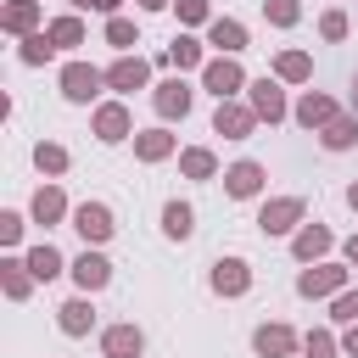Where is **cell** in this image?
<instances>
[{
	"label": "cell",
	"mask_w": 358,
	"mask_h": 358,
	"mask_svg": "<svg viewBox=\"0 0 358 358\" xmlns=\"http://www.w3.org/2000/svg\"><path fill=\"white\" fill-rule=\"evenodd\" d=\"M302 224H308V201H302V196H268V201L257 207L263 241H268V235H296Z\"/></svg>",
	"instance_id": "obj_1"
},
{
	"label": "cell",
	"mask_w": 358,
	"mask_h": 358,
	"mask_svg": "<svg viewBox=\"0 0 358 358\" xmlns=\"http://www.w3.org/2000/svg\"><path fill=\"white\" fill-rule=\"evenodd\" d=\"M347 280H352V263H308V268L296 274V296L330 302L336 291H347Z\"/></svg>",
	"instance_id": "obj_2"
},
{
	"label": "cell",
	"mask_w": 358,
	"mask_h": 358,
	"mask_svg": "<svg viewBox=\"0 0 358 358\" xmlns=\"http://www.w3.org/2000/svg\"><path fill=\"white\" fill-rule=\"evenodd\" d=\"M90 134H95L101 145H123V140H134L140 129H134V112H129V101H101V106L90 112Z\"/></svg>",
	"instance_id": "obj_3"
},
{
	"label": "cell",
	"mask_w": 358,
	"mask_h": 358,
	"mask_svg": "<svg viewBox=\"0 0 358 358\" xmlns=\"http://www.w3.org/2000/svg\"><path fill=\"white\" fill-rule=\"evenodd\" d=\"M246 84H252V78H246V67H241L235 56H207V67H201V90H207L213 101H235Z\"/></svg>",
	"instance_id": "obj_4"
},
{
	"label": "cell",
	"mask_w": 358,
	"mask_h": 358,
	"mask_svg": "<svg viewBox=\"0 0 358 358\" xmlns=\"http://www.w3.org/2000/svg\"><path fill=\"white\" fill-rule=\"evenodd\" d=\"M56 84H62V101H73V106H90V101L106 90V67H95V62H67Z\"/></svg>",
	"instance_id": "obj_5"
},
{
	"label": "cell",
	"mask_w": 358,
	"mask_h": 358,
	"mask_svg": "<svg viewBox=\"0 0 358 358\" xmlns=\"http://www.w3.org/2000/svg\"><path fill=\"white\" fill-rule=\"evenodd\" d=\"M151 106H157V117H162V123H185V117H190V106H196V90L185 84V73L157 78V84H151Z\"/></svg>",
	"instance_id": "obj_6"
},
{
	"label": "cell",
	"mask_w": 358,
	"mask_h": 358,
	"mask_svg": "<svg viewBox=\"0 0 358 358\" xmlns=\"http://www.w3.org/2000/svg\"><path fill=\"white\" fill-rule=\"evenodd\" d=\"M67 224L78 229V241H84V246H106V241L117 235V213H112L106 201H78Z\"/></svg>",
	"instance_id": "obj_7"
},
{
	"label": "cell",
	"mask_w": 358,
	"mask_h": 358,
	"mask_svg": "<svg viewBox=\"0 0 358 358\" xmlns=\"http://www.w3.org/2000/svg\"><path fill=\"white\" fill-rule=\"evenodd\" d=\"M246 106L257 112V123H280V117H291V106H285V84H280L274 73H263V78L246 84Z\"/></svg>",
	"instance_id": "obj_8"
},
{
	"label": "cell",
	"mask_w": 358,
	"mask_h": 358,
	"mask_svg": "<svg viewBox=\"0 0 358 358\" xmlns=\"http://www.w3.org/2000/svg\"><path fill=\"white\" fill-rule=\"evenodd\" d=\"M67 274H73V285H78V291H90V296H95V291H106V285H112V257H106L101 246H84V252L67 263Z\"/></svg>",
	"instance_id": "obj_9"
},
{
	"label": "cell",
	"mask_w": 358,
	"mask_h": 358,
	"mask_svg": "<svg viewBox=\"0 0 358 358\" xmlns=\"http://www.w3.org/2000/svg\"><path fill=\"white\" fill-rule=\"evenodd\" d=\"M263 185H268V168L252 162V157H241V162L224 168V196L229 201H252V196H263Z\"/></svg>",
	"instance_id": "obj_10"
},
{
	"label": "cell",
	"mask_w": 358,
	"mask_h": 358,
	"mask_svg": "<svg viewBox=\"0 0 358 358\" xmlns=\"http://www.w3.org/2000/svg\"><path fill=\"white\" fill-rule=\"evenodd\" d=\"M207 285H213V296H246L252 291V263L246 257H218L207 268Z\"/></svg>",
	"instance_id": "obj_11"
},
{
	"label": "cell",
	"mask_w": 358,
	"mask_h": 358,
	"mask_svg": "<svg viewBox=\"0 0 358 358\" xmlns=\"http://www.w3.org/2000/svg\"><path fill=\"white\" fill-rule=\"evenodd\" d=\"M252 352H257V358H296V352H302V336L274 319V324H257V330H252Z\"/></svg>",
	"instance_id": "obj_12"
},
{
	"label": "cell",
	"mask_w": 358,
	"mask_h": 358,
	"mask_svg": "<svg viewBox=\"0 0 358 358\" xmlns=\"http://www.w3.org/2000/svg\"><path fill=\"white\" fill-rule=\"evenodd\" d=\"M106 90H117V95H134V90H151V62L145 56H117L112 67H106Z\"/></svg>",
	"instance_id": "obj_13"
},
{
	"label": "cell",
	"mask_w": 358,
	"mask_h": 358,
	"mask_svg": "<svg viewBox=\"0 0 358 358\" xmlns=\"http://www.w3.org/2000/svg\"><path fill=\"white\" fill-rule=\"evenodd\" d=\"M213 134H224V140H252V134H257V112H252L246 101H218Z\"/></svg>",
	"instance_id": "obj_14"
},
{
	"label": "cell",
	"mask_w": 358,
	"mask_h": 358,
	"mask_svg": "<svg viewBox=\"0 0 358 358\" xmlns=\"http://www.w3.org/2000/svg\"><path fill=\"white\" fill-rule=\"evenodd\" d=\"M28 218H34V224H45V229H50V224H62V218H73L67 190H62L56 179H50V185H39V190H34V201H28Z\"/></svg>",
	"instance_id": "obj_15"
},
{
	"label": "cell",
	"mask_w": 358,
	"mask_h": 358,
	"mask_svg": "<svg viewBox=\"0 0 358 358\" xmlns=\"http://www.w3.org/2000/svg\"><path fill=\"white\" fill-rule=\"evenodd\" d=\"M330 246H336V235H330L324 224H302V229L291 235V257H296L302 268H308V263H324Z\"/></svg>",
	"instance_id": "obj_16"
},
{
	"label": "cell",
	"mask_w": 358,
	"mask_h": 358,
	"mask_svg": "<svg viewBox=\"0 0 358 358\" xmlns=\"http://www.w3.org/2000/svg\"><path fill=\"white\" fill-rule=\"evenodd\" d=\"M101 352H106V358H140V352H145V330H140L134 319L106 324V330H101Z\"/></svg>",
	"instance_id": "obj_17"
},
{
	"label": "cell",
	"mask_w": 358,
	"mask_h": 358,
	"mask_svg": "<svg viewBox=\"0 0 358 358\" xmlns=\"http://www.w3.org/2000/svg\"><path fill=\"white\" fill-rule=\"evenodd\" d=\"M0 28H6V34H17V39L39 34V28H45V11H39V0H6V6H0Z\"/></svg>",
	"instance_id": "obj_18"
},
{
	"label": "cell",
	"mask_w": 358,
	"mask_h": 358,
	"mask_svg": "<svg viewBox=\"0 0 358 358\" xmlns=\"http://www.w3.org/2000/svg\"><path fill=\"white\" fill-rule=\"evenodd\" d=\"M207 45H213L218 56H241V50L252 45V34H246L241 17H213V22H207Z\"/></svg>",
	"instance_id": "obj_19"
},
{
	"label": "cell",
	"mask_w": 358,
	"mask_h": 358,
	"mask_svg": "<svg viewBox=\"0 0 358 358\" xmlns=\"http://www.w3.org/2000/svg\"><path fill=\"white\" fill-rule=\"evenodd\" d=\"M157 62H162V67H179V73H190V67L201 73V67H207V39H196V34H173V45H168Z\"/></svg>",
	"instance_id": "obj_20"
},
{
	"label": "cell",
	"mask_w": 358,
	"mask_h": 358,
	"mask_svg": "<svg viewBox=\"0 0 358 358\" xmlns=\"http://www.w3.org/2000/svg\"><path fill=\"white\" fill-rule=\"evenodd\" d=\"M336 112H341V106H336L324 90H302V95H296V106H291V117H296L302 129H313V134H319V129H324Z\"/></svg>",
	"instance_id": "obj_21"
},
{
	"label": "cell",
	"mask_w": 358,
	"mask_h": 358,
	"mask_svg": "<svg viewBox=\"0 0 358 358\" xmlns=\"http://www.w3.org/2000/svg\"><path fill=\"white\" fill-rule=\"evenodd\" d=\"M56 324H62V336H90L95 330V302H90V291H78V296H67L62 308H56Z\"/></svg>",
	"instance_id": "obj_22"
},
{
	"label": "cell",
	"mask_w": 358,
	"mask_h": 358,
	"mask_svg": "<svg viewBox=\"0 0 358 358\" xmlns=\"http://www.w3.org/2000/svg\"><path fill=\"white\" fill-rule=\"evenodd\" d=\"M173 151H179V134H168V123L134 134V157H140V162H168Z\"/></svg>",
	"instance_id": "obj_23"
},
{
	"label": "cell",
	"mask_w": 358,
	"mask_h": 358,
	"mask_svg": "<svg viewBox=\"0 0 358 358\" xmlns=\"http://www.w3.org/2000/svg\"><path fill=\"white\" fill-rule=\"evenodd\" d=\"M45 34H50V45H56V50H78V45L90 39V28H84V17H78V11L50 17V22H45Z\"/></svg>",
	"instance_id": "obj_24"
},
{
	"label": "cell",
	"mask_w": 358,
	"mask_h": 358,
	"mask_svg": "<svg viewBox=\"0 0 358 358\" xmlns=\"http://www.w3.org/2000/svg\"><path fill=\"white\" fill-rule=\"evenodd\" d=\"M319 145H324V151H352V145H358V112H336V117L319 129Z\"/></svg>",
	"instance_id": "obj_25"
},
{
	"label": "cell",
	"mask_w": 358,
	"mask_h": 358,
	"mask_svg": "<svg viewBox=\"0 0 358 358\" xmlns=\"http://www.w3.org/2000/svg\"><path fill=\"white\" fill-rule=\"evenodd\" d=\"M0 291H6L11 302H28V291H34V268H28V257H0Z\"/></svg>",
	"instance_id": "obj_26"
},
{
	"label": "cell",
	"mask_w": 358,
	"mask_h": 358,
	"mask_svg": "<svg viewBox=\"0 0 358 358\" xmlns=\"http://www.w3.org/2000/svg\"><path fill=\"white\" fill-rule=\"evenodd\" d=\"M162 235H168V241H190V235H196V207L179 201V196L162 201Z\"/></svg>",
	"instance_id": "obj_27"
},
{
	"label": "cell",
	"mask_w": 358,
	"mask_h": 358,
	"mask_svg": "<svg viewBox=\"0 0 358 358\" xmlns=\"http://www.w3.org/2000/svg\"><path fill=\"white\" fill-rule=\"evenodd\" d=\"M274 78H280V84H308V78H313V56L296 50V45L280 50V56H274Z\"/></svg>",
	"instance_id": "obj_28"
},
{
	"label": "cell",
	"mask_w": 358,
	"mask_h": 358,
	"mask_svg": "<svg viewBox=\"0 0 358 358\" xmlns=\"http://www.w3.org/2000/svg\"><path fill=\"white\" fill-rule=\"evenodd\" d=\"M179 173L196 179V185H207V179H218V157H213L207 145H185V151H179Z\"/></svg>",
	"instance_id": "obj_29"
},
{
	"label": "cell",
	"mask_w": 358,
	"mask_h": 358,
	"mask_svg": "<svg viewBox=\"0 0 358 358\" xmlns=\"http://www.w3.org/2000/svg\"><path fill=\"white\" fill-rule=\"evenodd\" d=\"M28 257V268H34V280H56V274H67V257L50 246V241H39V246H28L22 252Z\"/></svg>",
	"instance_id": "obj_30"
},
{
	"label": "cell",
	"mask_w": 358,
	"mask_h": 358,
	"mask_svg": "<svg viewBox=\"0 0 358 358\" xmlns=\"http://www.w3.org/2000/svg\"><path fill=\"white\" fill-rule=\"evenodd\" d=\"M106 45H112L117 56H129V50L140 45V28H134V22H129V17L117 11V17H106Z\"/></svg>",
	"instance_id": "obj_31"
},
{
	"label": "cell",
	"mask_w": 358,
	"mask_h": 358,
	"mask_svg": "<svg viewBox=\"0 0 358 358\" xmlns=\"http://www.w3.org/2000/svg\"><path fill=\"white\" fill-rule=\"evenodd\" d=\"M67 162H73L67 145H56V140H39V145H34V168H39V173L56 179V173H67Z\"/></svg>",
	"instance_id": "obj_32"
},
{
	"label": "cell",
	"mask_w": 358,
	"mask_h": 358,
	"mask_svg": "<svg viewBox=\"0 0 358 358\" xmlns=\"http://www.w3.org/2000/svg\"><path fill=\"white\" fill-rule=\"evenodd\" d=\"M50 56H56V45H50V34H45V28H39V34H28V39H22V50H17V62H22V67H45Z\"/></svg>",
	"instance_id": "obj_33"
},
{
	"label": "cell",
	"mask_w": 358,
	"mask_h": 358,
	"mask_svg": "<svg viewBox=\"0 0 358 358\" xmlns=\"http://www.w3.org/2000/svg\"><path fill=\"white\" fill-rule=\"evenodd\" d=\"M263 17H268V28H296L302 22V0H263Z\"/></svg>",
	"instance_id": "obj_34"
},
{
	"label": "cell",
	"mask_w": 358,
	"mask_h": 358,
	"mask_svg": "<svg viewBox=\"0 0 358 358\" xmlns=\"http://www.w3.org/2000/svg\"><path fill=\"white\" fill-rule=\"evenodd\" d=\"M302 358H341V336H330V330H308V336H302Z\"/></svg>",
	"instance_id": "obj_35"
},
{
	"label": "cell",
	"mask_w": 358,
	"mask_h": 358,
	"mask_svg": "<svg viewBox=\"0 0 358 358\" xmlns=\"http://www.w3.org/2000/svg\"><path fill=\"white\" fill-rule=\"evenodd\" d=\"M330 319H336V324H352V319H358V285H347V291L330 296Z\"/></svg>",
	"instance_id": "obj_36"
},
{
	"label": "cell",
	"mask_w": 358,
	"mask_h": 358,
	"mask_svg": "<svg viewBox=\"0 0 358 358\" xmlns=\"http://www.w3.org/2000/svg\"><path fill=\"white\" fill-rule=\"evenodd\" d=\"M173 11H179V22H185V28L213 22V6H207V0H173Z\"/></svg>",
	"instance_id": "obj_37"
},
{
	"label": "cell",
	"mask_w": 358,
	"mask_h": 358,
	"mask_svg": "<svg viewBox=\"0 0 358 358\" xmlns=\"http://www.w3.org/2000/svg\"><path fill=\"white\" fill-rule=\"evenodd\" d=\"M319 39H330V45L347 39V11H341V6H330V11L319 17Z\"/></svg>",
	"instance_id": "obj_38"
},
{
	"label": "cell",
	"mask_w": 358,
	"mask_h": 358,
	"mask_svg": "<svg viewBox=\"0 0 358 358\" xmlns=\"http://www.w3.org/2000/svg\"><path fill=\"white\" fill-rule=\"evenodd\" d=\"M22 229H28V218L6 207V213H0V246H17V241H22Z\"/></svg>",
	"instance_id": "obj_39"
},
{
	"label": "cell",
	"mask_w": 358,
	"mask_h": 358,
	"mask_svg": "<svg viewBox=\"0 0 358 358\" xmlns=\"http://www.w3.org/2000/svg\"><path fill=\"white\" fill-rule=\"evenodd\" d=\"M117 6H123V0H84L78 11H101V17H117Z\"/></svg>",
	"instance_id": "obj_40"
},
{
	"label": "cell",
	"mask_w": 358,
	"mask_h": 358,
	"mask_svg": "<svg viewBox=\"0 0 358 358\" xmlns=\"http://www.w3.org/2000/svg\"><path fill=\"white\" fill-rule=\"evenodd\" d=\"M341 352H347V358H358V319L341 330Z\"/></svg>",
	"instance_id": "obj_41"
},
{
	"label": "cell",
	"mask_w": 358,
	"mask_h": 358,
	"mask_svg": "<svg viewBox=\"0 0 358 358\" xmlns=\"http://www.w3.org/2000/svg\"><path fill=\"white\" fill-rule=\"evenodd\" d=\"M341 257H347V263L358 268V235H347V241H341Z\"/></svg>",
	"instance_id": "obj_42"
},
{
	"label": "cell",
	"mask_w": 358,
	"mask_h": 358,
	"mask_svg": "<svg viewBox=\"0 0 358 358\" xmlns=\"http://www.w3.org/2000/svg\"><path fill=\"white\" fill-rule=\"evenodd\" d=\"M173 0H140V11H168Z\"/></svg>",
	"instance_id": "obj_43"
},
{
	"label": "cell",
	"mask_w": 358,
	"mask_h": 358,
	"mask_svg": "<svg viewBox=\"0 0 358 358\" xmlns=\"http://www.w3.org/2000/svg\"><path fill=\"white\" fill-rule=\"evenodd\" d=\"M347 207H352V213H358V179H352V185H347Z\"/></svg>",
	"instance_id": "obj_44"
},
{
	"label": "cell",
	"mask_w": 358,
	"mask_h": 358,
	"mask_svg": "<svg viewBox=\"0 0 358 358\" xmlns=\"http://www.w3.org/2000/svg\"><path fill=\"white\" fill-rule=\"evenodd\" d=\"M352 112H358V78H352Z\"/></svg>",
	"instance_id": "obj_45"
},
{
	"label": "cell",
	"mask_w": 358,
	"mask_h": 358,
	"mask_svg": "<svg viewBox=\"0 0 358 358\" xmlns=\"http://www.w3.org/2000/svg\"><path fill=\"white\" fill-rule=\"evenodd\" d=\"M67 6H73V11H78V6H84V0H67Z\"/></svg>",
	"instance_id": "obj_46"
}]
</instances>
